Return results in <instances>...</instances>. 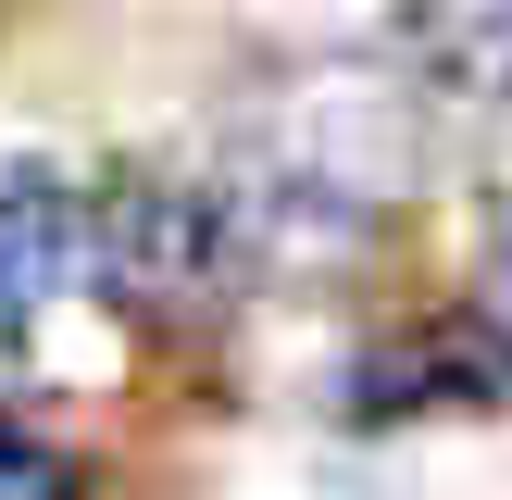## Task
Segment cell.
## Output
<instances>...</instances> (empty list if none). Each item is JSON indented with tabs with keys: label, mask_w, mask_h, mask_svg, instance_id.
<instances>
[{
	"label": "cell",
	"mask_w": 512,
	"mask_h": 500,
	"mask_svg": "<svg viewBox=\"0 0 512 500\" xmlns=\"http://www.w3.org/2000/svg\"><path fill=\"white\" fill-rule=\"evenodd\" d=\"M250 275V225L225 175H113L88 188V288L125 325H213Z\"/></svg>",
	"instance_id": "6da1fadb"
},
{
	"label": "cell",
	"mask_w": 512,
	"mask_h": 500,
	"mask_svg": "<svg viewBox=\"0 0 512 500\" xmlns=\"http://www.w3.org/2000/svg\"><path fill=\"white\" fill-rule=\"evenodd\" d=\"M488 400H512V325L500 313H438V325H413V338L363 350V375H350V413H363V425L488 413Z\"/></svg>",
	"instance_id": "7a4b0ae2"
},
{
	"label": "cell",
	"mask_w": 512,
	"mask_h": 500,
	"mask_svg": "<svg viewBox=\"0 0 512 500\" xmlns=\"http://www.w3.org/2000/svg\"><path fill=\"white\" fill-rule=\"evenodd\" d=\"M75 275H88V188H63L38 163L0 175V338H25Z\"/></svg>",
	"instance_id": "3957f363"
},
{
	"label": "cell",
	"mask_w": 512,
	"mask_h": 500,
	"mask_svg": "<svg viewBox=\"0 0 512 500\" xmlns=\"http://www.w3.org/2000/svg\"><path fill=\"white\" fill-rule=\"evenodd\" d=\"M388 38L413 50L425 88L512 100V0H388Z\"/></svg>",
	"instance_id": "277c9868"
},
{
	"label": "cell",
	"mask_w": 512,
	"mask_h": 500,
	"mask_svg": "<svg viewBox=\"0 0 512 500\" xmlns=\"http://www.w3.org/2000/svg\"><path fill=\"white\" fill-rule=\"evenodd\" d=\"M0 500H88V475H75V463H63L50 438L0 425Z\"/></svg>",
	"instance_id": "5b68a950"
}]
</instances>
